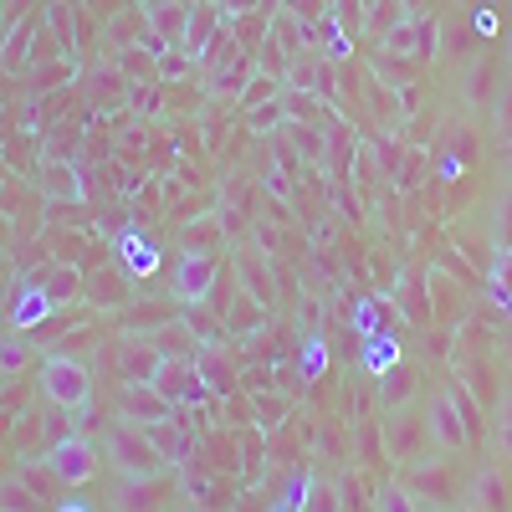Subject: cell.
<instances>
[{
    "mask_svg": "<svg viewBox=\"0 0 512 512\" xmlns=\"http://www.w3.org/2000/svg\"><path fill=\"white\" fill-rule=\"evenodd\" d=\"M41 390H47L52 405L82 410V405L93 400V374L82 369L77 359H67V354H52L47 364H41Z\"/></svg>",
    "mask_w": 512,
    "mask_h": 512,
    "instance_id": "1",
    "label": "cell"
},
{
    "mask_svg": "<svg viewBox=\"0 0 512 512\" xmlns=\"http://www.w3.org/2000/svg\"><path fill=\"white\" fill-rule=\"evenodd\" d=\"M103 456L118 466L123 477H139V472H159V451L134 431V425H113L108 431V446H103Z\"/></svg>",
    "mask_w": 512,
    "mask_h": 512,
    "instance_id": "2",
    "label": "cell"
},
{
    "mask_svg": "<svg viewBox=\"0 0 512 512\" xmlns=\"http://www.w3.org/2000/svg\"><path fill=\"white\" fill-rule=\"evenodd\" d=\"M164 502H169L164 472H139V477H123L113 487V512H164Z\"/></svg>",
    "mask_w": 512,
    "mask_h": 512,
    "instance_id": "3",
    "label": "cell"
},
{
    "mask_svg": "<svg viewBox=\"0 0 512 512\" xmlns=\"http://www.w3.org/2000/svg\"><path fill=\"white\" fill-rule=\"evenodd\" d=\"M52 477L67 482V487H88V482L98 477V451H93V441L72 436V441L52 446Z\"/></svg>",
    "mask_w": 512,
    "mask_h": 512,
    "instance_id": "4",
    "label": "cell"
},
{
    "mask_svg": "<svg viewBox=\"0 0 512 512\" xmlns=\"http://www.w3.org/2000/svg\"><path fill=\"white\" fill-rule=\"evenodd\" d=\"M118 256H123V267L134 272V277H149V272L159 267V256H154V246H149L144 236H134V231H128V236L118 241Z\"/></svg>",
    "mask_w": 512,
    "mask_h": 512,
    "instance_id": "5",
    "label": "cell"
},
{
    "mask_svg": "<svg viewBox=\"0 0 512 512\" xmlns=\"http://www.w3.org/2000/svg\"><path fill=\"white\" fill-rule=\"evenodd\" d=\"M210 282H216V262H210V256H190V262L180 267V292L185 297H200Z\"/></svg>",
    "mask_w": 512,
    "mask_h": 512,
    "instance_id": "6",
    "label": "cell"
},
{
    "mask_svg": "<svg viewBox=\"0 0 512 512\" xmlns=\"http://www.w3.org/2000/svg\"><path fill=\"white\" fill-rule=\"evenodd\" d=\"M21 359H26V349H21V344H16V349H0V364H11V369H16Z\"/></svg>",
    "mask_w": 512,
    "mask_h": 512,
    "instance_id": "7",
    "label": "cell"
},
{
    "mask_svg": "<svg viewBox=\"0 0 512 512\" xmlns=\"http://www.w3.org/2000/svg\"><path fill=\"white\" fill-rule=\"evenodd\" d=\"M384 512H405V497L400 492H384Z\"/></svg>",
    "mask_w": 512,
    "mask_h": 512,
    "instance_id": "8",
    "label": "cell"
},
{
    "mask_svg": "<svg viewBox=\"0 0 512 512\" xmlns=\"http://www.w3.org/2000/svg\"><path fill=\"white\" fill-rule=\"evenodd\" d=\"M52 512H93V507H88V502H77V497H72V502H57Z\"/></svg>",
    "mask_w": 512,
    "mask_h": 512,
    "instance_id": "9",
    "label": "cell"
}]
</instances>
